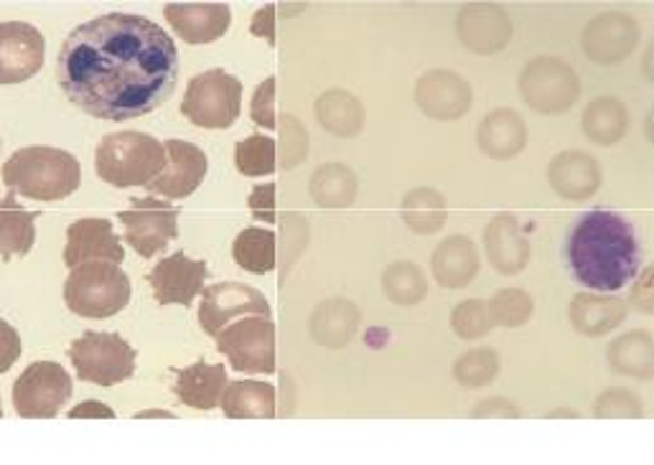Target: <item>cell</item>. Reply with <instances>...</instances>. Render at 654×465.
Here are the masks:
<instances>
[{"label": "cell", "mask_w": 654, "mask_h": 465, "mask_svg": "<svg viewBox=\"0 0 654 465\" xmlns=\"http://www.w3.org/2000/svg\"><path fill=\"white\" fill-rule=\"evenodd\" d=\"M57 79L72 105L97 120L125 123L159 109L179 79V49L153 21L105 13L65 38Z\"/></svg>", "instance_id": "1"}, {"label": "cell", "mask_w": 654, "mask_h": 465, "mask_svg": "<svg viewBox=\"0 0 654 465\" xmlns=\"http://www.w3.org/2000/svg\"><path fill=\"white\" fill-rule=\"evenodd\" d=\"M565 263L578 286L613 295L627 288L642 265V244L634 224L609 209H590L571 224Z\"/></svg>", "instance_id": "2"}, {"label": "cell", "mask_w": 654, "mask_h": 465, "mask_svg": "<svg viewBox=\"0 0 654 465\" xmlns=\"http://www.w3.org/2000/svg\"><path fill=\"white\" fill-rule=\"evenodd\" d=\"M8 191L34 201H61L82 184V165L72 153L51 146H28L3 163Z\"/></svg>", "instance_id": "3"}, {"label": "cell", "mask_w": 654, "mask_h": 465, "mask_svg": "<svg viewBox=\"0 0 654 465\" xmlns=\"http://www.w3.org/2000/svg\"><path fill=\"white\" fill-rule=\"evenodd\" d=\"M169 165L165 146L146 132H110L94 153V171L115 188L151 186Z\"/></svg>", "instance_id": "4"}, {"label": "cell", "mask_w": 654, "mask_h": 465, "mask_svg": "<svg viewBox=\"0 0 654 465\" xmlns=\"http://www.w3.org/2000/svg\"><path fill=\"white\" fill-rule=\"evenodd\" d=\"M130 278L113 263L74 267L65 282L67 309L90 321H105L130 303Z\"/></svg>", "instance_id": "5"}, {"label": "cell", "mask_w": 654, "mask_h": 465, "mask_svg": "<svg viewBox=\"0 0 654 465\" xmlns=\"http://www.w3.org/2000/svg\"><path fill=\"white\" fill-rule=\"evenodd\" d=\"M242 109V82L225 69H209L188 82L181 115L196 128L227 130L238 123Z\"/></svg>", "instance_id": "6"}, {"label": "cell", "mask_w": 654, "mask_h": 465, "mask_svg": "<svg viewBox=\"0 0 654 465\" xmlns=\"http://www.w3.org/2000/svg\"><path fill=\"white\" fill-rule=\"evenodd\" d=\"M69 359L74 364L77 380L115 387L136 372L138 351L123 336L107 334V330H87L69 346Z\"/></svg>", "instance_id": "7"}, {"label": "cell", "mask_w": 654, "mask_h": 465, "mask_svg": "<svg viewBox=\"0 0 654 465\" xmlns=\"http://www.w3.org/2000/svg\"><path fill=\"white\" fill-rule=\"evenodd\" d=\"M519 94L540 115H563L581 97V79L571 65L558 57L527 61L517 79Z\"/></svg>", "instance_id": "8"}, {"label": "cell", "mask_w": 654, "mask_h": 465, "mask_svg": "<svg viewBox=\"0 0 654 465\" xmlns=\"http://www.w3.org/2000/svg\"><path fill=\"white\" fill-rule=\"evenodd\" d=\"M74 382L61 364L34 361L13 384V407L23 420H51L67 405Z\"/></svg>", "instance_id": "9"}, {"label": "cell", "mask_w": 654, "mask_h": 465, "mask_svg": "<svg viewBox=\"0 0 654 465\" xmlns=\"http://www.w3.org/2000/svg\"><path fill=\"white\" fill-rule=\"evenodd\" d=\"M217 351L230 359L234 372L273 374L275 372V323L271 318L234 321L217 336Z\"/></svg>", "instance_id": "10"}, {"label": "cell", "mask_w": 654, "mask_h": 465, "mask_svg": "<svg viewBox=\"0 0 654 465\" xmlns=\"http://www.w3.org/2000/svg\"><path fill=\"white\" fill-rule=\"evenodd\" d=\"M125 226V242L144 259H151L179 236V209L169 201L146 196L117 214Z\"/></svg>", "instance_id": "11"}, {"label": "cell", "mask_w": 654, "mask_h": 465, "mask_svg": "<svg viewBox=\"0 0 654 465\" xmlns=\"http://www.w3.org/2000/svg\"><path fill=\"white\" fill-rule=\"evenodd\" d=\"M260 315L271 318V303L267 298L245 282H217L204 288L199 305V323L211 338H217L234 321Z\"/></svg>", "instance_id": "12"}, {"label": "cell", "mask_w": 654, "mask_h": 465, "mask_svg": "<svg viewBox=\"0 0 654 465\" xmlns=\"http://www.w3.org/2000/svg\"><path fill=\"white\" fill-rule=\"evenodd\" d=\"M642 28L634 15L624 11H606L586 23L581 34L583 54L598 67L619 65L640 44Z\"/></svg>", "instance_id": "13"}, {"label": "cell", "mask_w": 654, "mask_h": 465, "mask_svg": "<svg viewBox=\"0 0 654 465\" xmlns=\"http://www.w3.org/2000/svg\"><path fill=\"white\" fill-rule=\"evenodd\" d=\"M46 42L36 26L23 21L0 23V84H21L44 67Z\"/></svg>", "instance_id": "14"}, {"label": "cell", "mask_w": 654, "mask_h": 465, "mask_svg": "<svg viewBox=\"0 0 654 465\" xmlns=\"http://www.w3.org/2000/svg\"><path fill=\"white\" fill-rule=\"evenodd\" d=\"M209 278V265L204 259H192L186 252H173L163 257L151 272L146 275L148 286L153 288V298L159 305H188L194 298L204 293V282Z\"/></svg>", "instance_id": "15"}, {"label": "cell", "mask_w": 654, "mask_h": 465, "mask_svg": "<svg viewBox=\"0 0 654 465\" xmlns=\"http://www.w3.org/2000/svg\"><path fill=\"white\" fill-rule=\"evenodd\" d=\"M471 100L474 94L467 79L448 69H431L415 82V102L431 120H459L469 113Z\"/></svg>", "instance_id": "16"}, {"label": "cell", "mask_w": 654, "mask_h": 465, "mask_svg": "<svg viewBox=\"0 0 654 465\" xmlns=\"http://www.w3.org/2000/svg\"><path fill=\"white\" fill-rule=\"evenodd\" d=\"M456 36L469 51L492 57L512 38V19L502 5L469 3L456 15Z\"/></svg>", "instance_id": "17"}, {"label": "cell", "mask_w": 654, "mask_h": 465, "mask_svg": "<svg viewBox=\"0 0 654 465\" xmlns=\"http://www.w3.org/2000/svg\"><path fill=\"white\" fill-rule=\"evenodd\" d=\"M125 259V249L117 234L113 232L110 219L87 217L77 219L67 230V247H65V265L69 270L82 267L87 263H113L121 265Z\"/></svg>", "instance_id": "18"}, {"label": "cell", "mask_w": 654, "mask_h": 465, "mask_svg": "<svg viewBox=\"0 0 654 465\" xmlns=\"http://www.w3.org/2000/svg\"><path fill=\"white\" fill-rule=\"evenodd\" d=\"M165 153H169V165L159 178L148 186V191L163 199H186L196 188L202 186V181L207 178V153L194 143L186 140H165Z\"/></svg>", "instance_id": "19"}, {"label": "cell", "mask_w": 654, "mask_h": 465, "mask_svg": "<svg viewBox=\"0 0 654 465\" xmlns=\"http://www.w3.org/2000/svg\"><path fill=\"white\" fill-rule=\"evenodd\" d=\"M163 15L186 44L217 42L232 23V11L225 3H169Z\"/></svg>", "instance_id": "20"}, {"label": "cell", "mask_w": 654, "mask_h": 465, "mask_svg": "<svg viewBox=\"0 0 654 465\" xmlns=\"http://www.w3.org/2000/svg\"><path fill=\"white\" fill-rule=\"evenodd\" d=\"M548 181L561 199L586 201L601 188V163L583 151H563L550 161Z\"/></svg>", "instance_id": "21"}, {"label": "cell", "mask_w": 654, "mask_h": 465, "mask_svg": "<svg viewBox=\"0 0 654 465\" xmlns=\"http://www.w3.org/2000/svg\"><path fill=\"white\" fill-rule=\"evenodd\" d=\"M484 249L496 272L517 275L530 263V242L519 230L517 217L496 214L484 230Z\"/></svg>", "instance_id": "22"}, {"label": "cell", "mask_w": 654, "mask_h": 465, "mask_svg": "<svg viewBox=\"0 0 654 465\" xmlns=\"http://www.w3.org/2000/svg\"><path fill=\"white\" fill-rule=\"evenodd\" d=\"M431 272L440 288L461 290L479 275V252L469 236H446L431 255Z\"/></svg>", "instance_id": "23"}, {"label": "cell", "mask_w": 654, "mask_h": 465, "mask_svg": "<svg viewBox=\"0 0 654 465\" xmlns=\"http://www.w3.org/2000/svg\"><path fill=\"white\" fill-rule=\"evenodd\" d=\"M477 143L484 155L494 161H509L525 151L527 146V125L523 115L509 107H496L479 123Z\"/></svg>", "instance_id": "24"}, {"label": "cell", "mask_w": 654, "mask_h": 465, "mask_svg": "<svg viewBox=\"0 0 654 465\" xmlns=\"http://www.w3.org/2000/svg\"><path fill=\"white\" fill-rule=\"evenodd\" d=\"M227 384L230 382H227V369L222 364H207V361L199 359L192 367L179 369L173 392L186 407L207 412V409L222 405Z\"/></svg>", "instance_id": "25"}, {"label": "cell", "mask_w": 654, "mask_h": 465, "mask_svg": "<svg viewBox=\"0 0 654 465\" xmlns=\"http://www.w3.org/2000/svg\"><path fill=\"white\" fill-rule=\"evenodd\" d=\"M571 323L583 336L598 338L611 334L627 321V303L617 295L598 293H578L571 301Z\"/></svg>", "instance_id": "26"}, {"label": "cell", "mask_w": 654, "mask_h": 465, "mask_svg": "<svg viewBox=\"0 0 654 465\" xmlns=\"http://www.w3.org/2000/svg\"><path fill=\"white\" fill-rule=\"evenodd\" d=\"M36 244V211L15 204V194L8 191L0 199V257H26Z\"/></svg>", "instance_id": "27"}, {"label": "cell", "mask_w": 654, "mask_h": 465, "mask_svg": "<svg viewBox=\"0 0 654 465\" xmlns=\"http://www.w3.org/2000/svg\"><path fill=\"white\" fill-rule=\"evenodd\" d=\"M606 357L617 374L642 382L654 380V336L647 330H629V334L613 338Z\"/></svg>", "instance_id": "28"}, {"label": "cell", "mask_w": 654, "mask_h": 465, "mask_svg": "<svg viewBox=\"0 0 654 465\" xmlns=\"http://www.w3.org/2000/svg\"><path fill=\"white\" fill-rule=\"evenodd\" d=\"M222 409L230 420H271L275 417V390L267 382L238 380L227 384Z\"/></svg>", "instance_id": "29"}, {"label": "cell", "mask_w": 654, "mask_h": 465, "mask_svg": "<svg viewBox=\"0 0 654 465\" xmlns=\"http://www.w3.org/2000/svg\"><path fill=\"white\" fill-rule=\"evenodd\" d=\"M581 128L596 146H617L629 130L627 105L617 97H598L586 107L581 117Z\"/></svg>", "instance_id": "30"}, {"label": "cell", "mask_w": 654, "mask_h": 465, "mask_svg": "<svg viewBox=\"0 0 654 465\" xmlns=\"http://www.w3.org/2000/svg\"><path fill=\"white\" fill-rule=\"evenodd\" d=\"M446 219V199L436 188L421 186L403 196V222L415 234H436L438 230H444Z\"/></svg>", "instance_id": "31"}, {"label": "cell", "mask_w": 654, "mask_h": 465, "mask_svg": "<svg viewBox=\"0 0 654 465\" xmlns=\"http://www.w3.org/2000/svg\"><path fill=\"white\" fill-rule=\"evenodd\" d=\"M317 115L321 125L339 138L357 136L362 130V123H365V109H362L359 100L342 90L326 92L324 97L317 102Z\"/></svg>", "instance_id": "32"}, {"label": "cell", "mask_w": 654, "mask_h": 465, "mask_svg": "<svg viewBox=\"0 0 654 465\" xmlns=\"http://www.w3.org/2000/svg\"><path fill=\"white\" fill-rule=\"evenodd\" d=\"M232 257L240 270L252 275H267L275 270V234L260 226H248L232 242Z\"/></svg>", "instance_id": "33"}, {"label": "cell", "mask_w": 654, "mask_h": 465, "mask_svg": "<svg viewBox=\"0 0 654 465\" xmlns=\"http://www.w3.org/2000/svg\"><path fill=\"white\" fill-rule=\"evenodd\" d=\"M311 196L321 207L342 209L349 207L357 196V178L346 165L329 163L324 168L317 171V176L311 178Z\"/></svg>", "instance_id": "34"}, {"label": "cell", "mask_w": 654, "mask_h": 465, "mask_svg": "<svg viewBox=\"0 0 654 465\" xmlns=\"http://www.w3.org/2000/svg\"><path fill=\"white\" fill-rule=\"evenodd\" d=\"M385 295L398 305H415L428 295V280L415 263H395L382 275Z\"/></svg>", "instance_id": "35"}, {"label": "cell", "mask_w": 654, "mask_h": 465, "mask_svg": "<svg viewBox=\"0 0 654 465\" xmlns=\"http://www.w3.org/2000/svg\"><path fill=\"white\" fill-rule=\"evenodd\" d=\"M500 353L490 346L471 349L454 361V380L467 390H482L500 376Z\"/></svg>", "instance_id": "36"}, {"label": "cell", "mask_w": 654, "mask_h": 465, "mask_svg": "<svg viewBox=\"0 0 654 465\" xmlns=\"http://www.w3.org/2000/svg\"><path fill=\"white\" fill-rule=\"evenodd\" d=\"M359 323V311L344 301L326 303L313 321V334L329 346H342L352 338Z\"/></svg>", "instance_id": "37"}, {"label": "cell", "mask_w": 654, "mask_h": 465, "mask_svg": "<svg viewBox=\"0 0 654 465\" xmlns=\"http://www.w3.org/2000/svg\"><path fill=\"white\" fill-rule=\"evenodd\" d=\"M234 165L242 176L260 178L275 173V140L271 136H250L234 148Z\"/></svg>", "instance_id": "38"}, {"label": "cell", "mask_w": 654, "mask_h": 465, "mask_svg": "<svg viewBox=\"0 0 654 465\" xmlns=\"http://www.w3.org/2000/svg\"><path fill=\"white\" fill-rule=\"evenodd\" d=\"M492 323L502 328H519L532 318L535 301L523 288H502L490 303Z\"/></svg>", "instance_id": "39"}, {"label": "cell", "mask_w": 654, "mask_h": 465, "mask_svg": "<svg viewBox=\"0 0 654 465\" xmlns=\"http://www.w3.org/2000/svg\"><path fill=\"white\" fill-rule=\"evenodd\" d=\"M494 326L490 305L479 298H469V301H461L451 311V330L463 341H477V338H484Z\"/></svg>", "instance_id": "40"}, {"label": "cell", "mask_w": 654, "mask_h": 465, "mask_svg": "<svg viewBox=\"0 0 654 465\" xmlns=\"http://www.w3.org/2000/svg\"><path fill=\"white\" fill-rule=\"evenodd\" d=\"M596 417H642V402L629 390H606L594 402Z\"/></svg>", "instance_id": "41"}, {"label": "cell", "mask_w": 654, "mask_h": 465, "mask_svg": "<svg viewBox=\"0 0 654 465\" xmlns=\"http://www.w3.org/2000/svg\"><path fill=\"white\" fill-rule=\"evenodd\" d=\"M250 117L260 128H278V120H275V77H267L265 82L257 86L255 94H252Z\"/></svg>", "instance_id": "42"}, {"label": "cell", "mask_w": 654, "mask_h": 465, "mask_svg": "<svg viewBox=\"0 0 654 465\" xmlns=\"http://www.w3.org/2000/svg\"><path fill=\"white\" fill-rule=\"evenodd\" d=\"M248 204L252 209V217L265 224H275V184H263L252 188Z\"/></svg>", "instance_id": "43"}, {"label": "cell", "mask_w": 654, "mask_h": 465, "mask_svg": "<svg viewBox=\"0 0 654 465\" xmlns=\"http://www.w3.org/2000/svg\"><path fill=\"white\" fill-rule=\"evenodd\" d=\"M21 357V336L11 323L0 318V374H5Z\"/></svg>", "instance_id": "44"}, {"label": "cell", "mask_w": 654, "mask_h": 465, "mask_svg": "<svg viewBox=\"0 0 654 465\" xmlns=\"http://www.w3.org/2000/svg\"><path fill=\"white\" fill-rule=\"evenodd\" d=\"M629 303L640 313L654 315V265L640 272V280L634 282L632 293H629Z\"/></svg>", "instance_id": "45"}, {"label": "cell", "mask_w": 654, "mask_h": 465, "mask_svg": "<svg viewBox=\"0 0 654 465\" xmlns=\"http://www.w3.org/2000/svg\"><path fill=\"white\" fill-rule=\"evenodd\" d=\"M283 138H286V165H296L303 161L306 155V132L296 120L286 117V130H283Z\"/></svg>", "instance_id": "46"}, {"label": "cell", "mask_w": 654, "mask_h": 465, "mask_svg": "<svg viewBox=\"0 0 654 465\" xmlns=\"http://www.w3.org/2000/svg\"><path fill=\"white\" fill-rule=\"evenodd\" d=\"M471 417H519V407L504 397H492L479 402Z\"/></svg>", "instance_id": "47"}, {"label": "cell", "mask_w": 654, "mask_h": 465, "mask_svg": "<svg viewBox=\"0 0 654 465\" xmlns=\"http://www.w3.org/2000/svg\"><path fill=\"white\" fill-rule=\"evenodd\" d=\"M250 31L255 36H263L271 46H275V5L273 3L265 5L263 11L255 13Z\"/></svg>", "instance_id": "48"}, {"label": "cell", "mask_w": 654, "mask_h": 465, "mask_svg": "<svg viewBox=\"0 0 654 465\" xmlns=\"http://www.w3.org/2000/svg\"><path fill=\"white\" fill-rule=\"evenodd\" d=\"M69 417L72 420H82V417H92V420H97V417H102V420H113L115 412L110 409L107 405H102V402H82V405H77L72 412H69Z\"/></svg>", "instance_id": "49"}, {"label": "cell", "mask_w": 654, "mask_h": 465, "mask_svg": "<svg viewBox=\"0 0 654 465\" xmlns=\"http://www.w3.org/2000/svg\"><path fill=\"white\" fill-rule=\"evenodd\" d=\"M644 74H647L650 82H654V44H650L647 54H644Z\"/></svg>", "instance_id": "50"}, {"label": "cell", "mask_w": 654, "mask_h": 465, "mask_svg": "<svg viewBox=\"0 0 654 465\" xmlns=\"http://www.w3.org/2000/svg\"><path fill=\"white\" fill-rule=\"evenodd\" d=\"M647 138H650V143L654 146V113L647 115Z\"/></svg>", "instance_id": "51"}, {"label": "cell", "mask_w": 654, "mask_h": 465, "mask_svg": "<svg viewBox=\"0 0 654 465\" xmlns=\"http://www.w3.org/2000/svg\"><path fill=\"white\" fill-rule=\"evenodd\" d=\"M138 417H173L171 412H156V409H151V412H140Z\"/></svg>", "instance_id": "52"}, {"label": "cell", "mask_w": 654, "mask_h": 465, "mask_svg": "<svg viewBox=\"0 0 654 465\" xmlns=\"http://www.w3.org/2000/svg\"><path fill=\"white\" fill-rule=\"evenodd\" d=\"M0 417H3V405H0Z\"/></svg>", "instance_id": "53"}]
</instances>
